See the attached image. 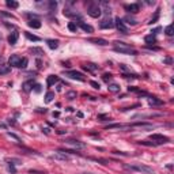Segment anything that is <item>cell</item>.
<instances>
[{
  "instance_id": "2",
  "label": "cell",
  "mask_w": 174,
  "mask_h": 174,
  "mask_svg": "<svg viewBox=\"0 0 174 174\" xmlns=\"http://www.w3.org/2000/svg\"><path fill=\"white\" fill-rule=\"evenodd\" d=\"M125 169H128L130 171H139V173L143 174H155V170L150 166L142 165V163H136V165H124Z\"/></svg>"
},
{
  "instance_id": "14",
  "label": "cell",
  "mask_w": 174,
  "mask_h": 174,
  "mask_svg": "<svg viewBox=\"0 0 174 174\" xmlns=\"http://www.w3.org/2000/svg\"><path fill=\"white\" fill-rule=\"evenodd\" d=\"M65 143L69 146H74L76 148H84V143H80L79 140H75V139H68V140H65Z\"/></svg>"
},
{
  "instance_id": "19",
  "label": "cell",
  "mask_w": 174,
  "mask_h": 174,
  "mask_svg": "<svg viewBox=\"0 0 174 174\" xmlns=\"http://www.w3.org/2000/svg\"><path fill=\"white\" fill-rule=\"evenodd\" d=\"M11 72V67L10 65H6V64H1L0 65V75H6Z\"/></svg>"
},
{
  "instance_id": "41",
  "label": "cell",
  "mask_w": 174,
  "mask_h": 174,
  "mask_svg": "<svg viewBox=\"0 0 174 174\" xmlns=\"http://www.w3.org/2000/svg\"><path fill=\"white\" fill-rule=\"evenodd\" d=\"M34 91H36V93H41V84H36V87H34Z\"/></svg>"
},
{
  "instance_id": "39",
  "label": "cell",
  "mask_w": 174,
  "mask_h": 174,
  "mask_svg": "<svg viewBox=\"0 0 174 174\" xmlns=\"http://www.w3.org/2000/svg\"><path fill=\"white\" fill-rule=\"evenodd\" d=\"M90 84H91V86H93L94 88H95V90H100V88H101L100 83H97V82H94V80H91V82H90Z\"/></svg>"
},
{
  "instance_id": "15",
  "label": "cell",
  "mask_w": 174,
  "mask_h": 174,
  "mask_svg": "<svg viewBox=\"0 0 174 174\" xmlns=\"http://www.w3.org/2000/svg\"><path fill=\"white\" fill-rule=\"evenodd\" d=\"M18 38H19V33L18 31H13V33L8 36V44H10V45H15L16 41H18Z\"/></svg>"
},
{
  "instance_id": "34",
  "label": "cell",
  "mask_w": 174,
  "mask_h": 174,
  "mask_svg": "<svg viewBox=\"0 0 174 174\" xmlns=\"http://www.w3.org/2000/svg\"><path fill=\"white\" fill-rule=\"evenodd\" d=\"M165 33H166L167 36H173V26H171V25L167 26V27L165 29Z\"/></svg>"
},
{
  "instance_id": "4",
  "label": "cell",
  "mask_w": 174,
  "mask_h": 174,
  "mask_svg": "<svg viewBox=\"0 0 174 174\" xmlns=\"http://www.w3.org/2000/svg\"><path fill=\"white\" fill-rule=\"evenodd\" d=\"M65 76H68L71 79H75V80H79V82H84L86 80V78H84V75L79 72V71H67V72H64Z\"/></svg>"
},
{
  "instance_id": "20",
  "label": "cell",
  "mask_w": 174,
  "mask_h": 174,
  "mask_svg": "<svg viewBox=\"0 0 174 174\" xmlns=\"http://www.w3.org/2000/svg\"><path fill=\"white\" fill-rule=\"evenodd\" d=\"M46 44H48V46H49L50 49H57L59 48V41L57 40H48Z\"/></svg>"
},
{
  "instance_id": "18",
  "label": "cell",
  "mask_w": 174,
  "mask_h": 174,
  "mask_svg": "<svg viewBox=\"0 0 174 174\" xmlns=\"http://www.w3.org/2000/svg\"><path fill=\"white\" fill-rule=\"evenodd\" d=\"M29 26L31 29H40L41 27V22L38 19H31V20H29Z\"/></svg>"
},
{
  "instance_id": "32",
  "label": "cell",
  "mask_w": 174,
  "mask_h": 174,
  "mask_svg": "<svg viewBox=\"0 0 174 174\" xmlns=\"http://www.w3.org/2000/svg\"><path fill=\"white\" fill-rule=\"evenodd\" d=\"M158 18H159V10H158V11H156V13H155V15H154V16L151 18V20H150L148 23H150V25H152V23H155L156 20H158Z\"/></svg>"
},
{
  "instance_id": "22",
  "label": "cell",
  "mask_w": 174,
  "mask_h": 174,
  "mask_svg": "<svg viewBox=\"0 0 174 174\" xmlns=\"http://www.w3.org/2000/svg\"><path fill=\"white\" fill-rule=\"evenodd\" d=\"M83 68L87 69V71L94 72V71H97V69H98V65H95V64H93V63H88V64H84V65H83Z\"/></svg>"
},
{
  "instance_id": "16",
  "label": "cell",
  "mask_w": 174,
  "mask_h": 174,
  "mask_svg": "<svg viewBox=\"0 0 174 174\" xmlns=\"http://www.w3.org/2000/svg\"><path fill=\"white\" fill-rule=\"evenodd\" d=\"M88 42H93V44H97V45H101V46H106V45H109V42L103 40V38H90L88 40Z\"/></svg>"
},
{
  "instance_id": "42",
  "label": "cell",
  "mask_w": 174,
  "mask_h": 174,
  "mask_svg": "<svg viewBox=\"0 0 174 174\" xmlns=\"http://www.w3.org/2000/svg\"><path fill=\"white\" fill-rule=\"evenodd\" d=\"M60 116V113L59 112H53V117H59Z\"/></svg>"
},
{
  "instance_id": "33",
  "label": "cell",
  "mask_w": 174,
  "mask_h": 174,
  "mask_svg": "<svg viewBox=\"0 0 174 174\" xmlns=\"http://www.w3.org/2000/svg\"><path fill=\"white\" fill-rule=\"evenodd\" d=\"M68 29L71 31H76V30H78V25H76V22H71V23H68Z\"/></svg>"
},
{
  "instance_id": "24",
  "label": "cell",
  "mask_w": 174,
  "mask_h": 174,
  "mask_svg": "<svg viewBox=\"0 0 174 174\" xmlns=\"http://www.w3.org/2000/svg\"><path fill=\"white\" fill-rule=\"evenodd\" d=\"M53 98H55V93H53V91H48L46 95H45V102H46V103H49V102L53 101Z\"/></svg>"
},
{
  "instance_id": "27",
  "label": "cell",
  "mask_w": 174,
  "mask_h": 174,
  "mask_svg": "<svg viewBox=\"0 0 174 174\" xmlns=\"http://www.w3.org/2000/svg\"><path fill=\"white\" fill-rule=\"evenodd\" d=\"M144 40H146V42H147V44H155L156 42V38H155V36H154V34H150V36H147Z\"/></svg>"
},
{
  "instance_id": "28",
  "label": "cell",
  "mask_w": 174,
  "mask_h": 174,
  "mask_svg": "<svg viewBox=\"0 0 174 174\" xmlns=\"http://www.w3.org/2000/svg\"><path fill=\"white\" fill-rule=\"evenodd\" d=\"M26 37H27V40H30V41H36V42L41 41V38H40V37H37V36H33V34H30V33H26Z\"/></svg>"
},
{
  "instance_id": "36",
  "label": "cell",
  "mask_w": 174,
  "mask_h": 174,
  "mask_svg": "<svg viewBox=\"0 0 174 174\" xmlns=\"http://www.w3.org/2000/svg\"><path fill=\"white\" fill-rule=\"evenodd\" d=\"M56 7H57L56 1H53V0H52V1H49V10H50V11H55V10H56Z\"/></svg>"
},
{
  "instance_id": "1",
  "label": "cell",
  "mask_w": 174,
  "mask_h": 174,
  "mask_svg": "<svg viewBox=\"0 0 174 174\" xmlns=\"http://www.w3.org/2000/svg\"><path fill=\"white\" fill-rule=\"evenodd\" d=\"M113 48H114L116 52L121 53V55H132V56H136L137 55L136 49H133V48L129 46L128 44H124V42H121V41H116Z\"/></svg>"
},
{
  "instance_id": "8",
  "label": "cell",
  "mask_w": 174,
  "mask_h": 174,
  "mask_svg": "<svg viewBox=\"0 0 174 174\" xmlns=\"http://www.w3.org/2000/svg\"><path fill=\"white\" fill-rule=\"evenodd\" d=\"M22 59H23V57L18 56V55H13V56L10 57L8 63H10V65H13V67H16V68H19V65H20V61H22Z\"/></svg>"
},
{
  "instance_id": "37",
  "label": "cell",
  "mask_w": 174,
  "mask_h": 174,
  "mask_svg": "<svg viewBox=\"0 0 174 174\" xmlns=\"http://www.w3.org/2000/svg\"><path fill=\"white\" fill-rule=\"evenodd\" d=\"M31 52H33V53H37L38 56H42V55H44L42 49H40V48H33V49H31Z\"/></svg>"
},
{
  "instance_id": "5",
  "label": "cell",
  "mask_w": 174,
  "mask_h": 174,
  "mask_svg": "<svg viewBox=\"0 0 174 174\" xmlns=\"http://www.w3.org/2000/svg\"><path fill=\"white\" fill-rule=\"evenodd\" d=\"M150 139L152 140V142H155V144H166L169 143V137L167 136H163V135H159V133H154V135H151Z\"/></svg>"
},
{
  "instance_id": "12",
  "label": "cell",
  "mask_w": 174,
  "mask_h": 174,
  "mask_svg": "<svg viewBox=\"0 0 174 174\" xmlns=\"http://www.w3.org/2000/svg\"><path fill=\"white\" fill-rule=\"evenodd\" d=\"M78 26H79L83 31H86V33H93V31H94L93 27H91L90 25H87V23H84L82 19H79V20H78Z\"/></svg>"
},
{
  "instance_id": "31",
  "label": "cell",
  "mask_w": 174,
  "mask_h": 174,
  "mask_svg": "<svg viewBox=\"0 0 174 174\" xmlns=\"http://www.w3.org/2000/svg\"><path fill=\"white\" fill-rule=\"evenodd\" d=\"M139 143L143 144V146H148V147H155V146H156L155 143H152V142H147V140H140Z\"/></svg>"
},
{
  "instance_id": "40",
  "label": "cell",
  "mask_w": 174,
  "mask_h": 174,
  "mask_svg": "<svg viewBox=\"0 0 174 174\" xmlns=\"http://www.w3.org/2000/svg\"><path fill=\"white\" fill-rule=\"evenodd\" d=\"M110 79H112V74H105L103 75V80L105 82H109Z\"/></svg>"
},
{
  "instance_id": "3",
  "label": "cell",
  "mask_w": 174,
  "mask_h": 174,
  "mask_svg": "<svg viewBox=\"0 0 174 174\" xmlns=\"http://www.w3.org/2000/svg\"><path fill=\"white\" fill-rule=\"evenodd\" d=\"M87 14L91 18H100L101 14H102V10H101V7L97 3H90L88 7H87Z\"/></svg>"
},
{
  "instance_id": "30",
  "label": "cell",
  "mask_w": 174,
  "mask_h": 174,
  "mask_svg": "<svg viewBox=\"0 0 174 174\" xmlns=\"http://www.w3.org/2000/svg\"><path fill=\"white\" fill-rule=\"evenodd\" d=\"M76 91H69V93H67V98H68L69 101H72V100H75L76 98Z\"/></svg>"
},
{
  "instance_id": "11",
  "label": "cell",
  "mask_w": 174,
  "mask_h": 174,
  "mask_svg": "<svg viewBox=\"0 0 174 174\" xmlns=\"http://www.w3.org/2000/svg\"><path fill=\"white\" fill-rule=\"evenodd\" d=\"M100 26H101V29H112V27H114V22L110 18H105L101 22Z\"/></svg>"
},
{
  "instance_id": "26",
  "label": "cell",
  "mask_w": 174,
  "mask_h": 174,
  "mask_svg": "<svg viewBox=\"0 0 174 174\" xmlns=\"http://www.w3.org/2000/svg\"><path fill=\"white\" fill-rule=\"evenodd\" d=\"M6 4H7V7H10V8H18L19 7L18 1H14V0H7Z\"/></svg>"
},
{
  "instance_id": "38",
  "label": "cell",
  "mask_w": 174,
  "mask_h": 174,
  "mask_svg": "<svg viewBox=\"0 0 174 174\" xmlns=\"http://www.w3.org/2000/svg\"><path fill=\"white\" fill-rule=\"evenodd\" d=\"M8 170L11 171L13 174H16V170H15V166H14L11 162H8Z\"/></svg>"
},
{
  "instance_id": "23",
  "label": "cell",
  "mask_w": 174,
  "mask_h": 174,
  "mask_svg": "<svg viewBox=\"0 0 174 174\" xmlns=\"http://www.w3.org/2000/svg\"><path fill=\"white\" fill-rule=\"evenodd\" d=\"M56 82H59V76H56V75H50V76H48V86H52V84L56 83Z\"/></svg>"
},
{
  "instance_id": "35",
  "label": "cell",
  "mask_w": 174,
  "mask_h": 174,
  "mask_svg": "<svg viewBox=\"0 0 174 174\" xmlns=\"http://www.w3.org/2000/svg\"><path fill=\"white\" fill-rule=\"evenodd\" d=\"M27 59H26V57H23V59H22V61H20V65H19V68H26V67H27Z\"/></svg>"
},
{
  "instance_id": "17",
  "label": "cell",
  "mask_w": 174,
  "mask_h": 174,
  "mask_svg": "<svg viewBox=\"0 0 174 174\" xmlns=\"http://www.w3.org/2000/svg\"><path fill=\"white\" fill-rule=\"evenodd\" d=\"M33 86H34V82L33 80H27L23 83V91H26V93H29V91H31V88H33Z\"/></svg>"
},
{
  "instance_id": "10",
  "label": "cell",
  "mask_w": 174,
  "mask_h": 174,
  "mask_svg": "<svg viewBox=\"0 0 174 174\" xmlns=\"http://www.w3.org/2000/svg\"><path fill=\"white\" fill-rule=\"evenodd\" d=\"M63 14H64V16H67V18H80V15L76 13V11H74V10H71V8H64V11H63Z\"/></svg>"
},
{
  "instance_id": "25",
  "label": "cell",
  "mask_w": 174,
  "mask_h": 174,
  "mask_svg": "<svg viewBox=\"0 0 174 174\" xmlns=\"http://www.w3.org/2000/svg\"><path fill=\"white\" fill-rule=\"evenodd\" d=\"M107 88H109V91H110V93H118V91H120V86H118V84H116V83L109 84V87H107Z\"/></svg>"
},
{
  "instance_id": "29",
  "label": "cell",
  "mask_w": 174,
  "mask_h": 174,
  "mask_svg": "<svg viewBox=\"0 0 174 174\" xmlns=\"http://www.w3.org/2000/svg\"><path fill=\"white\" fill-rule=\"evenodd\" d=\"M124 20H127V23H128V25H132V26H135L137 23L136 20H135L133 18H130V16H125Z\"/></svg>"
},
{
  "instance_id": "7",
  "label": "cell",
  "mask_w": 174,
  "mask_h": 174,
  "mask_svg": "<svg viewBox=\"0 0 174 174\" xmlns=\"http://www.w3.org/2000/svg\"><path fill=\"white\" fill-rule=\"evenodd\" d=\"M52 159H55V161H60V162H67L69 161V156L65 154V152H61V151H57V152H55L53 155L50 156Z\"/></svg>"
},
{
  "instance_id": "9",
  "label": "cell",
  "mask_w": 174,
  "mask_h": 174,
  "mask_svg": "<svg viewBox=\"0 0 174 174\" xmlns=\"http://www.w3.org/2000/svg\"><path fill=\"white\" fill-rule=\"evenodd\" d=\"M124 8L128 11V13L136 14V13H139V11H140V4H139V3H132V4H127Z\"/></svg>"
},
{
  "instance_id": "21",
  "label": "cell",
  "mask_w": 174,
  "mask_h": 174,
  "mask_svg": "<svg viewBox=\"0 0 174 174\" xmlns=\"http://www.w3.org/2000/svg\"><path fill=\"white\" fill-rule=\"evenodd\" d=\"M148 103L150 105H163L161 100H156L155 97H151V95H148Z\"/></svg>"
},
{
  "instance_id": "6",
  "label": "cell",
  "mask_w": 174,
  "mask_h": 174,
  "mask_svg": "<svg viewBox=\"0 0 174 174\" xmlns=\"http://www.w3.org/2000/svg\"><path fill=\"white\" fill-rule=\"evenodd\" d=\"M114 25H116V27L118 29L120 33H123V34H128V27L125 26V22L123 20V19L117 18L116 20H114Z\"/></svg>"
},
{
  "instance_id": "13",
  "label": "cell",
  "mask_w": 174,
  "mask_h": 174,
  "mask_svg": "<svg viewBox=\"0 0 174 174\" xmlns=\"http://www.w3.org/2000/svg\"><path fill=\"white\" fill-rule=\"evenodd\" d=\"M114 128H117V129H132L130 128V124H112V125H107L106 127V129H114Z\"/></svg>"
},
{
  "instance_id": "43",
  "label": "cell",
  "mask_w": 174,
  "mask_h": 174,
  "mask_svg": "<svg viewBox=\"0 0 174 174\" xmlns=\"http://www.w3.org/2000/svg\"><path fill=\"white\" fill-rule=\"evenodd\" d=\"M29 173H30V174H36V171H33V170H30ZM38 174H45V173H38Z\"/></svg>"
}]
</instances>
